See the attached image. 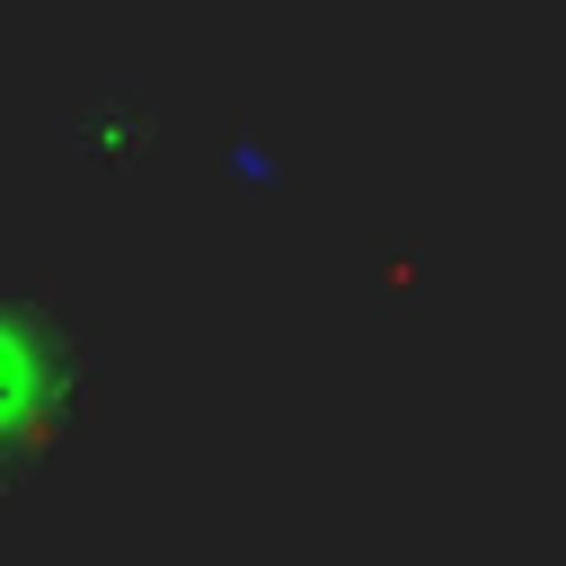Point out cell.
<instances>
[{
	"label": "cell",
	"mask_w": 566,
	"mask_h": 566,
	"mask_svg": "<svg viewBox=\"0 0 566 566\" xmlns=\"http://www.w3.org/2000/svg\"><path fill=\"white\" fill-rule=\"evenodd\" d=\"M80 389H88V336L44 292L0 283V478H18L71 433Z\"/></svg>",
	"instance_id": "1"
}]
</instances>
